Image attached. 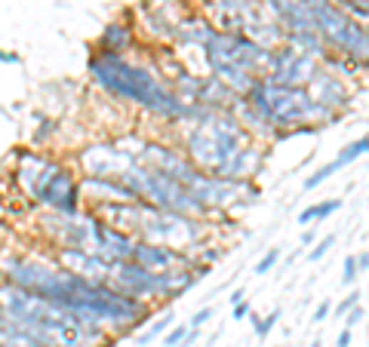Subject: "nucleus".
I'll use <instances>...</instances> for the list:
<instances>
[{"label": "nucleus", "instance_id": "obj_2", "mask_svg": "<svg viewBox=\"0 0 369 347\" xmlns=\"http://www.w3.org/2000/svg\"><path fill=\"white\" fill-rule=\"evenodd\" d=\"M145 144L148 139L132 136V132L120 139H99L77 154L74 169L80 178H123L142 160Z\"/></svg>", "mask_w": 369, "mask_h": 347}, {"label": "nucleus", "instance_id": "obj_3", "mask_svg": "<svg viewBox=\"0 0 369 347\" xmlns=\"http://www.w3.org/2000/svg\"><path fill=\"white\" fill-rule=\"evenodd\" d=\"M62 163H65V160L46 157L43 151H19V154H16L13 181H16V188L22 191V197H25L31 206L41 203L46 185H50L53 176L62 169Z\"/></svg>", "mask_w": 369, "mask_h": 347}, {"label": "nucleus", "instance_id": "obj_7", "mask_svg": "<svg viewBox=\"0 0 369 347\" xmlns=\"http://www.w3.org/2000/svg\"><path fill=\"white\" fill-rule=\"evenodd\" d=\"M132 262L142 265L145 271H151V274H167V271H179V267H191L194 255L182 252V249H172V246L139 240V243H135V252H132Z\"/></svg>", "mask_w": 369, "mask_h": 347}, {"label": "nucleus", "instance_id": "obj_6", "mask_svg": "<svg viewBox=\"0 0 369 347\" xmlns=\"http://www.w3.org/2000/svg\"><path fill=\"white\" fill-rule=\"evenodd\" d=\"M305 90L311 92V99H314L317 105H323V108L336 111L338 117H342V114L351 108V86H348L338 74L326 71L323 65H320V71L311 77V83L305 86Z\"/></svg>", "mask_w": 369, "mask_h": 347}, {"label": "nucleus", "instance_id": "obj_19", "mask_svg": "<svg viewBox=\"0 0 369 347\" xmlns=\"http://www.w3.org/2000/svg\"><path fill=\"white\" fill-rule=\"evenodd\" d=\"M277 262H280V249H277V246H271L268 252H265V255H261L259 262H256V267H252V274H256V277H265V274L274 271Z\"/></svg>", "mask_w": 369, "mask_h": 347}, {"label": "nucleus", "instance_id": "obj_33", "mask_svg": "<svg viewBox=\"0 0 369 347\" xmlns=\"http://www.w3.org/2000/svg\"><path fill=\"white\" fill-rule=\"evenodd\" d=\"M311 347H323V344H320V341H311Z\"/></svg>", "mask_w": 369, "mask_h": 347}, {"label": "nucleus", "instance_id": "obj_25", "mask_svg": "<svg viewBox=\"0 0 369 347\" xmlns=\"http://www.w3.org/2000/svg\"><path fill=\"white\" fill-rule=\"evenodd\" d=\"M329 314H333V301L326 298V301H320V304L314 307V316H311V320H314V323H326Z\"/></svg>", "mask_w": 369, "mask_h": 347}, {"label": "nucleus", "instance_id": "obj_24", "mask_svg": "<svg viewBox=\"0 0 369 347\" xmlns=\"http://www.w3.org/2000/svg\"><path fill=\"white\" fill-rule=\"evenodd\" d=\"M212 316H216V307H212V304H207V307H200V311L191 316V320H188V326H191V329H203V326H207V323L212 320Z\"/></svg>", "mask_w": 369, "mask_h": 347}, {"label": "nucleus", "instance_id": "obj_5", "mask_svg": "<svg viewBox=\"0 0 369 347\" xmlns=\"http://www.w3.org/2000/svg\"><path fill=\"white\" fill-rule=\"evenodd\" d=\"M111 286L118 289V292L139 298V301H148V304H154L160 298V274L145 271V267L135 262H118V267H114V274H111Z\"/></svg>", "mask_w": 369, "mask_h": 347}, {"label": "nucleus", "instance_id": "obj_30", "mask_svg": "<svg viewBox=\"0 0 369 347\" xmlns=\"http://www.w3.org/2000/svg\"><path fill=\"white\" fill-rule=\"evenodd\" d=\"M0 62H6V65H19V62H22V55H19V53H9V50H0Z\"/></svg>", "mask_w": 369, "mask_h": 347}, {"label": "nucleus", "instance_id": "obj_28", "mask_svg": "<svg viewBox=\"0 0 369 347\" xmlns=\"http://www.w3.org/2000/svg\"><path fill=\"white\" fill-rule=\"evenodd\" d=\"M252 311H249V304L246 301H240V304H234V311H231V316H234V323H240V320H246Z\"/></svg>", "mask_w": 369, "mask_h": 347}, {"label": "nucleus", "instance_id": "obj_17", "mask_svg": "<svg viewBox=\"0 0 369 347\" xmlns=\"http://www.w3.org/2000/svg\"><path fill=\"white\" fill-rule=\"evenodd\" d=\"M280 316H284V311H271V314H265V316H252V335L261 341V338H268L271 332H274V326L280 323Z\"/></svg>", "mask_w": 369, "mask_h": 347}, {"label": "nucleus", "instance_id": "obj_20", "mask_svg": "<svg viewBox=\"0 0 369 347\" xmlns=\"http://www.w3.org/2000/svg\"><path fill=\"white\" fill-rule=\"evenodd\" d=\"M357 304H360V289H351V292H348V295L342 298V301H338V304L333 307V316H338V320H345V316L351 314Z\"/></svg>", "mask_w": 369, "mask_h": 347}, {"label": "nucleus", "instance_id": "obj_23", "mask_svg": "<svg viewBox=\"0 0 369 347\" xmlns=\"http://www.w3.org/2000/svg\"><path fill=\"white\" fill-rule=\"evenodd\" d=\"M357 274H360V271H357V255H348L345 262H342V283L345 286H354L357 283Z\"/></svg>", "mask_w": 369, "mask_h": 347}, {"label": "nucleus", "instance_id": "obj_8", "mask_svg": "<svg viewBox=\"0 0 369 347\" xmlns=\"http://www.w3.org/2000/svg\"><path fill=\"white\" fill-rule=\"evenodd\" d=\"M261 6V0H203V9L219 31H237L244 34L246 18Z\"/></svg>", "mask_w": 369, "mask_h": 347}, {"label": "nucleus", "instance_id": "obj_11", "mask_svg": "<svg viewBox=\"0 0 369 347\" xmlns=\"http://www.w3.org/2000/svg\"><path fill=\"white\" fill-rule=\"evenodd\" d=\"M139 43V25L118 18V22H108L102 28L99 41H95L93 53H114V55H126L132 46Z\"/></svg>", "mask_w": 369, "mask_h": 347}, {"label": "nucleus", "instance_id": "obj_29", "mask_svg": "<svg viewBox=\"0 0 369 347\" xmlns=\"http://www.w3.org/2000/svg\"><path fill=\"white\" fill-rule=\"evenodd\" d=\"M314 243H317V234H314L311 228H305V230H302V249H311Z\"/></svg>", "mask_w": 369, "mask_h": 347}, {"label": "nucleus", "instance_id": "obj_16", "mask_svg": "<svg viewBox=\"0 0 369 347\" xmlns=\"http://www.w3.org/2000/svg\"><path fill=\"white\" fill-rule=\"evenodd\" d=\"M363 154H369V136H360V139H354V142H348L342 151H338V157H336V163L338 166H351L354 160H360Z\"/></svg>", "mask_w": 369, "mask_h": 347}, {"label": "nucleus", "instance_id": "obj_12", "mask_svg": "<svg viewBox=\"0 0 369 347\" xmlns=\"http://www.w3.org/2000/svg\"><path fill=\"white\" fill-rule=\"evenodd\" d=\"M212 34H216V25H212L203 13H191V16L179 25L176 46H197V50H203V46L209 43Z\"/></svg>", "mask_w": 369, "mask_h": 347}, {"label": "nucleus", "instance_id": "obj_13", "mask_svg": "<svg viewBox=\"0 0 369 347\" xmlns=\"http://www.w3.org/2000/svg\"><path fill=\"white\" fill-rule=\"evenodd\" d=\"M342 209V200H323V203H311L308 209L298 212V225H320V221H326L329 215H336V212Z\"/></svg>", "mask_w": 369, "mask_h": 347}, {"label": "nucleus", "instance_id": "obj_31", "mask_svg": "<svg viewBox=\"0 0 369 347\" xmlns=\"http://www.w3.org/2000/svg\"><path fill=\"white\" fill-rule=\"evenodd\" d=\"M240 301H246V289H234V292H231V307Z\"/></svg>", "mask_w": 369, "mask_h": 347}, {"label": "nucleus", "instance_id": "obj_18", "mask_svg": "<svg viewBox=\"0 0 369 347\" xmlns=\"http://www.w3.org/2000/svg\"><path fill=\"white\" fill-rule=\"evenodd\" d=\"M338 169H342V166H338L336 160L323 163V166H320V169H314V172H311V176L302 181V191H314V188H320V185H323V181H329V178H333Z\"/></svg>", "mask_w": 369, "mask_h": 347}, {"label": "nucleus", "instance_id": "obj_32", "mask_svg": "<svg viewBox=\"0 0 369 347\" xmlns=\"http://www.w3.org/2000/svg\"><path fill=\"white\" fill-rule=\"evenodd\" d=\"M357 271H369V252H360V255H357Z\"/></svg>", "mask_w": 369, "mask_h": 347}, {"label": "nucleus", "instance_id": "obj_9", "mask_svg": "<svg viewBox=\"0 0 369 347\" xmlns=\"http://www.w3.org/2000/svg\"><path fill=\"white\" fill-rule=\"evenodd\" d=\"M83 188V203L86 209H99V206H118V203H142L139 194L123 185L120 178H80Z\"/></svg>", "mask_w": 369, "mask_h": 347}, {"label": "nucleus", "instance_id": "obj_15", "mask_svg": "<svg viewBox=\"0 0 369 347\" xmlns=\"http://www.w3.org/2000/svg\"><path fill=\"white\" fill-rule=\"evenodd\" d=\"M172 323H176V314H172V311H163V314L157 316V320H154V323L148 326V329L135 335V347H148L151 341L163 338V335H167V332L172 329Z\"/></svg>", "mask_w": 369, "mask_h": 347}, {"label": "nucleus", "instance_id": "obj_4", "mask_svg": "<svg viewBox=\"0 0 369 347\" xmlns=\"http://www.w3.org/2000/svg\"><path fill=\"white\" fill-rule=\"evenodd\" d=\"M191 16L188 0H142L139 18L154 43H176L179 25Z\"/></svg>", "mask_w": 369, "mask_h": 347}, {"label": "nucleus", "instance_id": "obj_14", "mask_svg": "<svg viewBox=\"0 0 369 347\" xmlns=\"http://www.w3.org/2000/svg\"><path fill=\"white\" fill-rule=\"evenodd\" d=\"M34 120L41 123V127L34 129V136H31V144L34 148H46V144H53V139L62 132V120H56V117H46L43 111H37L34 114Z\"/></svg>", "mask_w": 369, "mask_h": 347}, {"label": "nucleus", "instance_id": "obj_22", "mask_svg": "<svg viewBox=\"0 0 369 347\" xmlns=\"http://www.w3.org/2000/svg\"><path fill=\"white\" fill-rule=\"evenodd\" d=\"M191 332V326L188 323H179V326H172V329L163 335V347H179L184 341V335Z\"/></svg>", "mask_w": 369, "mask_h": 347}, {"label": "nucleus", "instance_id": "obj_27", "mask_svg": "<svg viewBox=\"0 0 369 347\" xmlns=\"http://www.w3.org/2000/svg\"><path fill=\"white\" fill-rule=\"evenodd\" d=\"M336 347H354V329H342V332H338Z\"/></svg>", "mask_w": 369, "mask_h": 347}, {"label": "nucleus", "instance_id": "obj_26", "mask_svg": "<svg viewBox=\"0 0 369 347\" xmlns=\"http://www.w3.org/2000/svg\"><path fill=\"white\" fill-rule=\"evenodd\" d=\"M360 323H363V307H360V304H357V307H354V311H351V314H348V316H345V329H357V326H360Z\"/></svg>", "mask_w": 369, "mask_h": 347}, {"label": "nucleus", "instance_id": "obj_1", "mask_svg": "<svg viewBox=\"0 0 369 347\" xmlns=\"http://www.w3.org/2000/svg\"><path fill=\"white\" fill-rule=\"evenodd\" d=\"M86 74L93 86H99L111 102L139 108L170 127H191V123L207 120V114L212 111L200 102H182L163 71L148 62H130L126 55L114 53H93L86 62Z\"/></svg>", "mask_w": 369, "mask_h": 347}, {"label": "nucleus", "instance_id": "obj_34", "mask_svg": "<svg viewBox=\"0 0 369 347\" xmlns=\"http://www.w3.org/2000/svg\"><path fill=\"white\" fill-rule=\"evenodd\" d=\"M0 347H13V344H4V341H0Z\"/></svg>", "mask_w": 369, "mask_h": 347}, {"label": "nucleus", "instance_id": "obj_10", "mask_svg": "<svg viewBox=\"0 0 369 347\" xmlns=\"http://www.w3.org/2000/svg\"><path fill=\"white\" fill-rule=\"evenodd\" d=\"M135 243H139V237L123 234V230L105 225L102 218H95V252L102 258H108V262H132Z\"/></svg>", "mask_w": 369, "mask_h": 347}, {"label": "nucleus", "instance_id": "obj_21", "mask_svg": "<svg viewBox=\"0 0 369 347\" xmlns=\"http://www.w3.org/2000/svg\"><path fill=\"white\" fill-rule=\"evenodd\" d=\"M336 246V234H326V237H320L314 246L308 249V262H320V258H326L329 255V249Z\"/></svg>", "mask_w": 369, "mask_h": 347}]
</instances>
